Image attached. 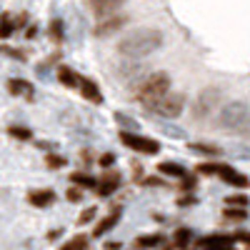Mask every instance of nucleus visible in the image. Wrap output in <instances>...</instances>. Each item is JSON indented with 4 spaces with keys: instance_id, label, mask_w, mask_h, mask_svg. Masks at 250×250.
I'll use <instances>...</instances> for the list:
<instances>
[{
    "instance_id": "nucleus-7",
    "label": "nucleus",
    "mask_w": 250,
    "mask_h": 250,
    "mask_svg": "<svg viewBox=\"0 0 250 250\" xmlns=\"http://www.w3.org/2000/svg\"><path fill=\"white\" fill-rule=\"evenodd\" d=\"M118 188H120V173L118 170H108L105 175H103V180L98 183V195L100 198H108V195H113L115 190H118Z\"/></svg>"
},
{
    "instance_id": "nucleus-19",
    "label": "nucleus",
    "mask_w": 250,
    "mask_h": 250,
    "mask_svg": "<svg viewBox=\"0 0 250 250\" xmlns=\"http://www.w3.org/2000/svg\"><path fill=\"white\" fill-rule=\"evenodd\" d=\"M70 178H73V183H75V185H83V188H98L95 178H93V175H88V173H73Z\"/></svg>"
},
{
    "instance_id": "nucleus-11",
    "label": "nucleus",
    "mask_w": 250,
    "mask_h": 250,
    "mask_svg": "<svg viewBox=\"0 0 250 250\" xmlns=\"http://www.w3.org/2000/svg\"><path fill=\"white\" fill-rule=\"evenodd\" d=\"M8 90H10L13 95L28 98V100H33V98H35V93H33V85H30L28 80H20V78H13V80H8Z\"/></svg>"
},
{
    "instance_id": "nucleus-21",
    "label": "nucleus",
    "mask_w": 250,
    "mask_h": 250,
    "mask_svg": "<svg viewBox=\"0 0 250 250\" xmlns=\"http://www.w3.org/2000/svg\"><path fill=\"white\" fill-rule=\"evenodd\" d=\"M245 208H225L223 210V218L225 220H245Z\"/></svg>"
},
{
    "instance_id": "nucleus-28",
    "label": "nucleus",
    "mask_w": 250,
    "mask_h": 250,
    "mask_svg": "<svg viewBox=\"0 0 250 250\" xmlns=\"http://www.w3.org/2000/svg\"><path fill=\"white\" fill-rule=\"evenodd\" d=\"M50 35L55 40H62V23H60V20H53V23H50Z\"/></svg>"
},
{
    "instance_id": "nucleus-16",
    "label": "nucleus",
    "mask_w": 250,
    "mask_h": 250,
    "mask_svg": "<svg viewBox=\"0 0 250 250\" xmlns=\"http://www.w3.org/2000/svg\"><path fill=\"white\" fill-rule=\"evenodd\" d=\"M158 173H163V175H168V178H183L185 180V168L183 165H178V163H160L158 165Z\"/></svg>"
},
{
    "instance_id": "nucleus-20",
    "label": "nucleus",
    "mask_w": 250,
    "mask_h": 250,
    "mask_svg": "<svg viewBox=\"0 0 250 250\" xmlns=\"http://www.w3.org/2000/svg\"><path fill=\"white\" fill-rule=\"evenodd\" d=\"M190 150L193 153H203V155H220V148H215V145H203V143H193Z\"/></svg>"
},
{
    "instance_id": "nucleus-1",
    "label": "nucleus",
    "mask_w": 250,
    "mask_h": 250,
    "mask_svg": "<svg viewBox=\"0 0 250 250\" xmlns=\"http://www.w3.org/2000/svg\"><path fill=\"white\" fill-rule=\"evenodd\" d=\"M160 45H163V33L160 30H155V28H140V30H133V33L125 35L118 43V50L125 58H143V55L155 53Z\"/></svg>"
},
{
    "instance_id": "nucleus-2",
    "label": "nucleus",
    "mask_w": 250,
    "mask_h": 250,
    "mask_svg": "<svg viewBox=\"0 0 250 250\" xmlns=\"http://www.w3.org/2000/svg\"><path fill=\"white\" fill-rule=\"evenodd\" d=\"M218 125L238 138H250V105L240 100L223 103L218 110Z\"/></svg>"
},
{
    "instance_id": "nucleus-4",
    "label": "nucleus",
    "mask_w": 250,
    "mask_h": 250,
    "mask_svg": "<svg viewBox=\"0 0 250 250\" xmlns=\"http://www.w3.org/2000/svg\"><path fill=\"white\" fill-rule=\"evenodd\" d=\"M150 113L160 115V118H178L183 110H185V95L180 93H168V95H163L160 100L150 103V105H145Z\"/></svg>"
},
{
    "instance_id": "nucleus-14",
    "label": "nucleus",
    "mask_w": 250,
    "mask_h": 250,
    "mask_svg": "<svg viewBox=\"0 0 250 250\" xmlns=\"http://www.w3.org/2000/svg\"><path fill=\"white\" fill-rule=\"evenodd\" d=\"M53 200H55L53 190H30L28 193V203L35 208H48V205H53Z\"/></svg>"
},
{
    "instance_id": "nucleus-9",
    "label": "nucleus",
    "mask_w": 250,
    "mask_h": 250,
    "mask_svg": "<svg viewBox=\"0 0 250 250\" xmlns=\"http://www.w3.org/2000/svg\"><path fill=\"white\" fill-rule=\"evenodd\" d=\"M118 223H120V208H113V210H110L105 218H103V220L95 225L93 235H95V238H103L105 233H110V230H113V228H115Z\"/></svg>"
},
{
    "instance_id": "nucleus-24",
    "label": "nucleus",
    "mask_w": 250,
    "mask_h": 250,
    "mask_svg": "<svg viewBox=\"0 0 250 250\" xmlns=\"http://www.w3.org/2000/svg\"><path fill=\"white\" fill-rule=\"evenodd\" d=\"M8 133H10L13 138H18V140H30V138H33V133H30L28 128H20V125H13V128H8Z\"/></svg>"
},
{
    "instance_id": "nucleus-26",
    "label": "nucleus",
    "mask_w": 250,
    "mask_h": 250,
    "mask_svg": "<svg viewBox=\"0 0 250 250\" xmlns=\"http://www.w3.org/2000/svg\"><path fill=\"white\" fill-rule=\"evenodd\" d=\"M190 230H188V228H180V230H175V243L183 248V245H188V243H190Z\"/></svg>"
},
{
    "instance_id": "nucleus-23",
    "label": "nucleus",
    "mask_w": 250,
    "mask_h": 250,
    "mask_svg": "<svg viewBox=\"0 0 250 250\" xmlns=\"http://www.w3.org/2000/svg\"><path fill=\"white\" fill-rule=\"evenodd\" d=\"M163 243V235H143L138 238V248H155Z\"/></svg>"
},
{
    "instance_id": "nucleus-31",
    "label": "nucleus",
    "mask_w": 250,
    "mask_h": 250,
    "mask_svg": "<svg viewBox=\"0 0 250 250\" xmlns=\"http://www.w3.org/2000/svg\"><path fill=\"white\" fill-rule=\"evenodd\" d=\"M48 165L50 168H60V165H65V160L58 158V155H48Z\"/></svg>"
},
{
    "instance_id": "nucleus-22",
    "label": "nucleus",
    "mask_w": 250,
    "mask_h": 250,
    "mask_svg": "<svg viewBox=\"0 0 250 250\" xmlns=\"http://www.w3.org/2000/svg\"><path fill=\"white\" fill-rule=\"evenodd\" d=\"M15 30V23L10 20V15H3V20H0V38H10Z\"/></svg>"
},
{
    "instance_id": "nucleus-5",
    "label": "nucleus",
    "mask_w": 250,
    "mask_h": 250,
    "mask_svg": "<svg viewBox=\"0 0 250 250\" xmlns=\"http://www.w3.org/2000/svg\"><path fill=\"white\" fill-rule=\"evenodd\" d=\"M120 143L125 145L128 150H135L140 155H155L160 150V143L153 140V138H145V135H138V133H120Z\"/></svg>"
},
{
    "instance_id": "nucleus-6",
    "label": "nucleus",
    "mask_w": 250,
    "mask_h": 250,
    "mask_svg": "<svg viewBox=\"0 0 250 250\" xmlns=\"http://www.w3.org/2000/svg\"><path fill=\"white\" fill-rule=\"evenodd\" d=\"M220 100H223V95H220L218 88L203 90V93L198 95V100H195V105H193V115H195V118H208V115L215 110V105H220Z\"/></svg>"
},
{
    "instance_id": "nucleus-18",
    "label": "nucleus",
    "mask_w": 250,
    "mask_h": 250,
    "mask_svg": "<svg viewBox=\"0 0 250 250\" xmlns=\"http://www.w3.org/2000/svg\"><path fill=\"white\" fill-rule=\"evenodd\" d=\"M88 248V238L85 235H75V238H70L65 245H62L60 250H85Z\"/></svg>"
},
{
    "instance_id": "nucleus-30",
    "label": "nucleus",
    "mask_w": 250,
    "mask_h": 250,
    "mask_svg": "<svg viewBox=\"0 0 250 250\" xmlns=\"http://www.w3.org/2000/svg\"><path fill=\"white\" fill-rule=\"evenodd\" d=\"M113 163H115V155H113V153H105V155H100V165H103V168H110Z\"/></svg>"
},
{
    "instance_id": "nucleus-10",
    "label": "nucleus",
    "mask_w": 250,
    "mask_h": 250,
    "mask_svg": "<svg viewBox=\"0 0 250 250\" xmlns=\"http://www.w3.org/2000/svg\"><path fill=\"white\" fill-rule=\"evenodd\" d=\"M80 95L85 98V100H90V103H95V105H100V103H103V93H100V88L95 85L90 78H83L80 80Z\"/></svg>"
},
{
    "instance_id": "nucleus-17",
    "label": "nucleus",
    "mask_w": 250,
    "mask_h": 250,
    "mask_svg": "<svg viewBox=\"0 0 250 250\" xmlns=\"http://www.w3.org/2000/svg\"><path fill=\"white\" fill-rule=\"evenodd\" d=\"M125 25V20L123 18H113V20H105V23H100L98 28H95V35H113L118 28H123Z\"/></svg>"
},
{
    "instance_id": "nucleus-15",
    "label": "nucleus",
    "mask_w": 250,
    "mask_h": 250,
    "mask_svg": "<svg viewBox=\"0 0 250 250\" xmlns=\"http://www.w3.org/2000/svg\"><path fill=\"white\" fill-rule=\"evenodd\" d=\"M58 80L62 83V85H68V88H75V85L80 88V80H83V78H80V75H78L73 68H68V65H60V68H58Z\"/></svg>"
},
{
    "instance_id": "nucleus-27",
    "label": "nucleus",
    "mask_w": 250,
    "mask_h": 250,
    "mask_svg": "<svg viewBox=\"0 0 250 250\" xmlns=\"http://www.w3.org/2000/svg\"><path fill=\"white\" fill-rule=\"evenodd\" d=\"M95 213H98V208H85V210L80 213V218H78V223L80 225H85V223H90L93 218H95Z\"/></svg>"
},
{
    "instance_id": "nucleus-8",
    "label": "nucleus",
    "mask_w": 250,
    "mask_h": 250,
    "mask_svg": "<svg viewBox=\"0 0 250 250\" xmlns=\"http://www.w3.org/2000/svg\"><path fill=\"white\" fill-rule=\"evenodd\" d=\"M218 178H220V180H225L228 185H233V188H248V185H250L248 175H243L240 170L230 168V165H220V173H218Z\"/></svg>"
},
{
    "instance_id": "nucleus-13",
    "label": "nucleus",
    "mask_w": 250,
    "mask_h": 250,
    "mask_svg": "<svg viewBox=\"0 0 250 250\" xmlns=\"http://www.w3.org/2000/svg\"><path fill=\"white\" fill-rule=\"evenodd\" d=\"M203 250H220V248H233V238L228 235H208L200 240Z\"/></svg>"
},
{
    "instance_id": "nucleus-29",
    "label": "nucleus",
    "mask_w": 250,
    "mask_h": 250,
    "mask_svg": "<svg viewBox=\"0 0 250 250\" xmlns=\"http://www.w3.org/2000/svg\"><path fill=\"white\" fill-rule=\"evenodd\" d=\"M225 203H228V205H243V208H245V205H248V198H245V195H230Z\"/></svg>"
},
{
    "instance_id": "nucleus-25",
    "label": "nucleus",
    "mask_w": 250,
    "mask_h": 250,
    "mask_svg": "<svg viewBox=\"0 0 250 250\" xmlns=\"http://www.w3.org/2000/svg\"><path fill=\"white\" fill-rule=\"evenodd\" d=\"M200 175H218L220 173V165H215V163H203V165H198L195 168Z\"/></svg>"
},
{
    "instance_id": "nucleus-32",
    "label": "nucleus",
    "mask_w": 250,
    "mask_h": 250,
    "mask_svg": "<svg viewBox=\"0 0 250 250\" xmlns=\"http://www.w3.org/2000/svg\"><path fill=\"white\" fill-rule=\"evenodd\" d=\"M80 198H83V193L78 190V188H70V190H68V200H70V203H78Z\"/></svg>"
},
{
    "instance_id": "nucleus-12",
    "label": "nucleus",
    "mask_w": 250,
    "mask_h": 250,
    "mask_svg": "<svg viewBox=\"0 0 250 250\" xmlns=\"http://www.w3.org/2000/svg\"><path fill=\"white\" fill-rule=\"evenodd\" d=\"M125 3V0H90V8H93V13L95 15H110V13H115L120 5Z\"/></svg>"
},
{
    "instance_id": "nucleus-3",
    "label": "nucleus",
    "mask_w": 250,
    "mask_h": 250,
    "mask_svg": "<svg viewBox=\"0 0 250 250\" xmlns=\"http://www.w3.org/2000/svg\"><path fill=\"white\" fill-rule=\"evenodd\" d=\"M168 93H170V78L165 73H153L138 85L135 98L143 103V105H150V103L160 100L163 95H168Z\"/></svg>"
}]
</instances>
